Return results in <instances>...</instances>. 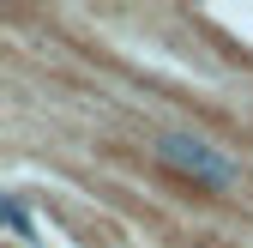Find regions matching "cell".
Returning <instances> with one entry per match:
<instances>
[{
	"mask_svg": "<svg viewBox=\"0 0 253 248\" xmlns=\"http://www.w3.org/2000/svg\"><path fill=\"white\" fill-rule=\"evenodd\" d=\"M6 224H12V236H18V242H30V212H24V200H18V194H6Z\"/></svg>",
	"mask_w": 253,
	"mask_h": 248,
	"instance_id": "2",
	"label": "cell"
},
{
	"mask_svg": "<svg viewBox=\"0 0 253 248\" xmlns=\"http://www.w3.org/2000/svg\"><path fill=\"white\" fill-rule=\"evenodd\" d=\"M151 151H157L175 176L199 182V188H211V194H235V188H241V164L229 158L223 145H211L205 133H193V127H157Z\"/></svg>",
	"mask_w": 253,
	"mask_h": 248,
	"instance_id": "1",
	"label": "cell"
}]
</instances>
